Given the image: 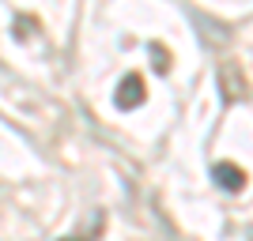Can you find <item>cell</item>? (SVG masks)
<instances>
[{"label":"cell","instance_id":"cell-2","mask_svg":"<svg viewBox=\"0 0 253 241\" xmlns=\"http://www.w3.org/2000/svg\"><path fill=\"white\" fill-rule=\"evenodd\" d=\"M219 87H223V98L227 102H238V98H246V75L238 72V64H223L219 68Z\"/></svg>","mask_w":253,"mask_h":241},{"label":"cell","instance_id":"cell-4","mask_svg":"<svg viewBox=\"0 0 253 241\" xmlns=\"http://www.w3.org/2000/svg\"><path fill=\"white\" fill-rule=\"evenodd\" d=\"M151 57H155V68H159V72H170V57H167L163 45H151Z\"/></svg>","mask_w":253,"mask_h":241},{"label":"cell","instance_id":"cell-3","mask_svg":"<svg viewBox=\"0 0 253 241\" xmlns=\"http://www.w3.org/2000/svg\"><path fill=\"white\" fill-rule=\"evenodd\" d=\"M211 177H215V185L227 192H242L246 189V170H238L234 162H219V166L211 170Z\"/></svg>","mask_w":253,"mask_h":241},{"label":"cell","instance_id":"cell-5","mask_svg":"<svg viewBox=\"0 0 253 241\" xmlns=\"http://www.w3.org/2000/svg\"><path fill=\"white\" fill-rule=\"evenodd\" d=\"M34 27H38L34 19H15V38H31Z\"/></svg>","mask_w":253,"mask_h":241},{"label":"cell","instance_id":"cell-1","mask_svg":"<svg viewBox=\"0 0 253 241\" xmlns=\"http://www.w3.org/2000/svg\"><path fill=\"white\" fill-rule=\"evenodd\" d=\"M144 98H148V87H144V79L132 72V75H125V79H121V87H117L114 102H117V109H136Z\"/></svg>","mask_w":253,"mask_h":241}]
</instances>
